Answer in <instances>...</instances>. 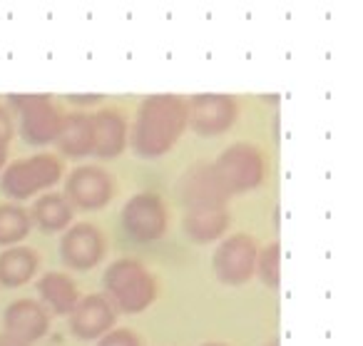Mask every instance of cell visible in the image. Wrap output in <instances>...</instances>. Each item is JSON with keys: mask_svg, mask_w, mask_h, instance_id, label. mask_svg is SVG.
<instances>
[{"mask_svg": "<svg viewBox=\"0 0 363 346\" xmlns=\"http://www.w3.org/2000/svg\"><path fill=\"white\" fill-rule=\"evenodd\" d=\"M16 135V125H13V115L6 105H0V145L8 147Z\"/></svg>", "mask_w": 363, "mask_h": 346, "instance_id": "obj_23", "label": "cell"}, {"mask_svg": "<svg viewBox=\"0 0 363 346\" xmlns=\"http://www.w3.org/2000/svg\"><path fill=\"white\" fill-rule=\"evenodd\" d=\"M30 212L26 207L16 205V202H6L0 205V247H16L30 234Z\"/></svg>", "mask_w": 363, "mask_h": 346, "instance_id": "obj_20", "label": "cell"}, {"mask_svg": "<svg viewBox=\"0 0 363 346\" xmlns=\"http://www.w3.org/2000/svg\"><path fill=\"white\" fill-rule=\"evenodd\" d=\"M97 346H142L140 336L132 329H110L105 336L97 339Z\"/></svg>", "mask_w": 363, "mask_h": 346, "instance_id": "obj_22", "label": "cell"}, {"mask_svg": "<svg viewBox=\"0 0 363 346\" xmlns=\"http://www.w3.org/2000/svg\"><path fill=\"white\" fill-rule=\"evenodd\" d=\"M202 346H227V344H219V341H207V344H202Z\"/></svg>", "mask_w": 363, "mask_h": 346, "instance_id": "obj_28", "label": "cell"}, {"mask_svg": "<svg viewBox=\"0 0 363 346\" xmlns=\"http://www.w3.org/2000/svg\"><path fill=\"white\" fill-rule=\"evenodd\" d=\"M3 324H6V331L13 334L16 339H23L28 344H35L38 339L48 334L50 329V314L48 309L35 299H16L6 306L3 311Z\"/></svg>", "mask_w": 363, "mask_h": 346, "instance_id": "obj_14", "label": "cell"}, {"mask_svg": "<svg viewBox=\"0 0 363 346\" xmlns=\"http://www.w3.org/2000/svg\"><path fill=\"white\" fill-rule=\"evenodd\" d=\"M232 225V215L227 207H199L184 210V234L197 244H212L222 239Z\"/></svg>", "mask_w": 363, "mask_h": 346, "instance_id": "obj_15", "label": "cell"}, {"mask_svg": "<svg viewBox=\"0 0 363 346\" xmlns=\"http://www.w3.org/2000/svg\"><path fill=\"white\" fill-rule=\"evenodd\" d=\"M257 254H259L257 242L247 232H237V234H229L219 242L217 252L212 256V266L217 271L219 281H224L229 286H239L254 276Z\"/></svg>", "mask_w": 363, "mask_h": 346, "instance_id": "obj_7", "label": "cell"}, {"mask_svg": "<svg viewBox=\"0 0 363 346\" xmlns=\"http://www.w3.org/2000/svg\"><path fill=\"white\" fill-rule=\"evenodd\" d=\"M35 289L40 294L43 304L48 306V311H52L55 316H70V311L80 301L77 284L67 274H62V271H45V274H40L35 281Z\"/></svg>", "mask_w": 363, "mask_h": 346, "instance_id": "obj_16", "label": "cell"}, {"mask_svg": "<svg viewBox=\"0 0 363 346\" xmlns=\"http://www.w3.org/2000/svg\"><path fill=\"white\" fill-rule=\"evenodd\" d=\"M70 102H80V105H87V102H100L102 95H67Z\"/></svg>", "mask_w": 363, "mask_h": 346, "instance_id": "obj_25", "label": "cell"}, {"mask_svg": "<svg viewBox=\"0 0 363 346\" xmlns=\"http://www.w3.org/2000/svg\"><path fill=\"white\" fill-rule=\"evenodd\" d=\"M40 256L33 247H8L0 252V284L6 286H23L33 279L38 271Z\"/></svg>", "mask_w": 363, "mask_h": 346, "instance_id": "obj_18", "label": "cell"}, {"mask_svg": "<svg viewBox=\"0 0 363 346\" xmlns=\"http://www.w3.org/2000/svg\"><path fill=\"white\" fill-rule=\"evenodd\" d=\"M212 165L232 197L257 190L267 175L264 152L252 142H234V145L224 147L222 155Z\"/></svg>", "mask_w": 363, "mask_h": 346, "instance_id": "obj_4", "label": "cell"}, {"mask_svg": "<svg viewBox=\"0 0 363 346\" xmlns=\"http://www.w3.org/2000/svg\"><path fill=\"white\" fill-rule=\"evenodd\" d=\"M72 212L75 210L62 192H45L33 205L30 220L43 232H65L72 225Z\"/></svg>", "mask_w": 363, "mask_h": 346, "instance_id": "obj_19", "label": "cell"}, {"mask_svg": "<svg viewBox=\"0 0 363 346\" xmlns=\"http://www.w3.org/2000/svg\"><path fill=\"white\" fill-rule=\"evenodd\" d=\"M239 105L227 92H199L187 100V127L197 135H222L237 122Z\"/></svg>", "mask_w": 363, "mask_h": 346, "instance_id": "obj_8", "label": "cell"}, {"mask_svg": "<svg viewBox=\"0 0 363 346\" xmlns=\"http://www.w3.org/2000/svg\"><path fill=\"white\" fill-rule=\"evenodd\" d=\"M105 234H102L100 227L90 225V222L70 225L60 239L62 261L75 271H87L97 266L105 256Z\"/></svg>", "mask_w": 363, "mask_h": 346, "instance_id": "obj_11", "label": "cell"}, {"mask_svg": "<svg viewBox=\"0 0 363 346\" xmlns=\"http://www.w3.org/2000/svg\"><path fill=\"white\" fill-rule=\"evenodd\" d=\"M187 130V100L182 95H150L137 107L130 145L142 160H160Z\"/></svg>", "mask_w": 363, "mask_h": 346, "instance_id": "obj_1", "label": "cell"}, {"mask_svg": "<svg viewBox=\"0 0 363 346\" xmlns=\"http://www.w3.org/2000/svg\"><path fill=\"white\" fill-rule=\"evenodd\" d=\"M13 110L21 117V135L28 145H50L55 142L57 127H60L62 112L45 92H16L8 97Z\"/></svg>", "mask_w": 363, "mask_h": 346, "instance_id": "obj_5", "label": "cell"}, {"mask_svg": "<svg viewBox=\"0 0 363 346\" xmlns=\"http://www.w3.org/2000/svg\"><path fill=\"white\" fill-rule=\"evenodd\" d=\"M55 145L70 160L92 155V130H90V115L87 112H67L60 117Z\"/></svg>", "mask_w": 363, "mask_h": 346, "instance_id": "obj_17", "label": "cell"}, {"mask_svg": "<svg viewBox=\"0 0 363 346\" xmlns=\"http://www.w3.org/2000/svg\"><path fill=\"white\" fill-rule=\"evenodd\" d=\"M177 195H179L184 210L227 207V202L232 200L212 162H194L192 167L182 172L179 182H177Z\"/></svg>", "mask_w": 363, "mask_h": 346, "instance_id": "obj_9", "label": "cell"}, {"mask_svg": "<svg viewBox=\"0 0 363 346\" xmlns=\"http://www.w3.org/2000/svg\"><path fill=\"white\" fill-rule=\"evenodd\" d=\"M62 165L50 152H38V155L13 160L11 165L0 172V190L11 200H28L33 195L48 192L60 182Z\"/></svg>", "mask_w": 363, "mask_h": 346, "instance_id": "obj_3", "label": "cell"}, {"mask_svg": "<svg viewBox=\"0 0 363 346\" xmlns=\"http://www.w3.org/2000/svg\"><path fill=\"white\" fill-rule=\"evenodd\" d=\"M0 346H33V344H28V341H23V339H16V336L8 334V331H0Z\"/></svg>", "mask_w": 363, "mask_h": 346, "instance_id": "obj_24", "label": "cell"}, {"mask_svg": "<svg viewBox=\"0 0 363 346\" xmlns=\"http://www.w3.org/2000/svg\"><path fill=\"white\" fill-rule=\"evenodd\" d=\"M122 229L132 242L152 244L160 242L167 232V205L155 192H137L125 202L120 212Z\"/></svg>", "mask_w": 363, "mask_h": 346, "instance_id": "obj_6", "label": "cell"}, {"mask_svg": "<svg viewBox=\"0 0 363 346\" xmlns=\"http://www.w3.org/2000/svg\"><path fill=\"white\" fill-rule=\"evenodd\" d=\"M262 346H279V336H272L269 341H264Z\"/></svg>", "mask_w": 363, "mask_h": 346, "instance_id": "obj_27", "label": "cell"}, {"mask_svg": "<svg viewBox=\"0 0 363 346\" xmlns=\"http://www.w3.org/2000/svg\"><path fill=\"white\" fill-rule=\"evenodd\" d=\"M115 180L107 170L97 165H82L72 170L65 180V200L72 210H102L112 200Z\"/></svg>", "mask_w": 363, "mask_h": 346, "instance_id": "obj_10", "label": "cell"}, {"mask_svg": "<svg viewBox=\"0 0 363 346\" xmlns=\"http://www.w3.org/2000/svg\"><path fill=\"white\" fill-rule=\"evenodd\" d=\"M115 321L117 309L105 294H87L70 311L67 326H70L72 336H77L82 341H92L105 336L110 329H115Z\"/></svg>", "mask_w": 363, "mask_h": 346, "instance_id": "obj_13", "label": "cell"}, {"mask_svg": "<svg viewBox=\"0 0 363 346\" xmlns=\"http://www.w3.org/2000/svg\"><path fill=\"white\" fill-rule=\"evenodd\" d=\"M6 160H8V147L0 145V172H3V167H6Z\"/></svg>", "mask_w": 363, "mask_h": 346, "instance_id": "obj_26", "label": "cell"}, {"mask_svg": "<svg viewBox=\"0 0 363 346\" xmlns=\"http://www.w3.org/2000/svg\"><path fill=\"white\" fill-rule=\"evenodd\" d=\"M254 274L267 286H272V289H277V286L281 284V242L274 239V242H269L264 249H259Z\"/></svg>", "mask_w": 363, "mask_h": 346, "instance_id": "obj_21", "label": "cell"}, {"mask_svg": "<svg viewBox=\"0 0 363 346\" xmlns=\"http://www.w3.org/2000/svg\"><path fill=\"white\" fill-rule=\"evenodd\" d=\"M105 296L112 301L117 311L140 314L150 309L157 299V279L142 261L120 256L102 274Z\"/></svg>", "mask_w": 363, "mask_h": 346, "instance_id": "obj_2", "label": "cell"}, {"mask_svg": "<svg viewBox=\"0 0 363 346\" xmlns=\"http://www.w3.org/2000/svg\"><path fill=\"white\" fill-rule=\"evenodd\" d=\"M92 155L102 160H115L130 145V122L120 107H102L90 115Z\"/></svg>", "mask_w": 363, "mask_h": 346, "instance_id": "obj_12", "label": "cell"}]
</instances>
